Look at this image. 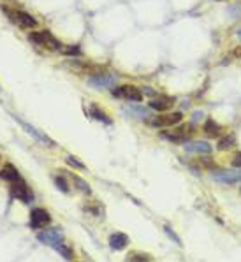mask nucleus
<instances>
[{
	"label": "nucleus",
	"mask_w": 241,
	"mask_h": 262,
	"mask_svg": "<svg viewBox=\"0 0 241 262\" xmlns=\"http://www.w3.org/2000/svg\"><path fill=\"white\" fill-rule=\"evenodd\" d=\"M23 127H25V130H26V132L34 134L35 138L39 139V141L43 143V144H48V146H55V143H53L51 139L48 138V136H44V134H41L39 130H35L34 127H32V125H26V123H23Z\"/></svg>",
	"instance_id": "a211bd4d"
},
{
	"label": "nucleus",
	"mask_w": 241,
	"mask_h": 262,
	"mask_svg": "<svg viewBox=\"0 0 241 262\" xmlns=\"http://www.w3.org/2000/svg\"><path fill=\"white\" fill-rule=\"evenodd\" d=\"M2 9H4V13L7 14L16 25L22 26V28H34V26H37V20H35L32 14L25 13V11H18V9H9V7H5V5Z\"/></svg>",
	"instance_id": "f03ea898"
},
{
	"label": "nucleus",
	"mask_w": 241,
	"mask_h": 262,
	"mask_svg": "<svg viewBox=\"0 0 241 262\" xmlns=\"http://www.w3.org/2000/svg\"><path fill=\"white\" fill-rule=\"evenodd\" d=\"M127 111H129L130 115L141 118V120H148V116H150V109L148 108H129Z\"/></svg>",
	"instance_id": "412c9836"
},
{
	"label": "nucleus",
	"mask_w": 241,
	"mask_h": 262,
	"mask_svg": "<svg viewBox=\"0 0 241 262\" xmlns=\"http://www.w3.org/2000/svg\"><path fill=\"white\" fill-rule=\"evenodd\" d=\"M202 116H204V113H202V111H195V113H194V121H195V120H201Z\"/></svg>",
	"instance_id": "bb28decb"
},
{
	"label": "nucleus",
	"mask_w": 241,
	"mask_h": 262,
	"mask_svg": "<svg viewBox=\"0 0 241 262\" xmlns=\"http://www.w3.org/2000/svg\"><path fill=\"white\" fill-rule=\"evenodd\" d=\"M236 136L234 134H227V136H224V138H220V141L217 143V148H218L220 151H227L231 150V148L236 146Z\"/></svg>",
	"instance_id": "2eb2a0df"
},
{
	"label": "nucleus",
	"mask_w": 241,
	"mask_h": 262,
	"mask_svg": "<svg viewBox=\"0 0 241 262\" xmlns=\"http://www.w3.org/2000/svg\"><path fill=\"white\" fill-rule=\"evenodd\" d=\"M125 261L127 262H151L153 259H151V255L146 254V252H138V250H134V252H129V255H127Z\"/></svg>",
	"instance_id": "dca6fc26"
},
{
	"label": "nucleus",
	"mask_w": 241,
	"mask_h": 262,
	"mask_svg": "<svg viewBox=\"0 0 241 262\" xmlns=\"http://www.w3.org/2000/svg\"><path fill=\"white\" fill-rule=\"evenodd\" d=\"M65 162L69 164V166H72V167H76V169H81V171H85V169H86L85 164L79 162L76 157H71V155H67V157H65Z\"/></svg>",
	"instance_id": "5701e85b"
},
{
	"label": "nucleus",
	"mask_w": 241,
	"mask_h": 262,
	"mask_svg": "<svg viewBox=\"0 0 241 262\" xmlns=\"http://www.w3.org/2000/svg\"><path fill=\"white\" fill-rule=\"evenodd\" d=\"M240 193H241V189H240Z\"/></svg>",
	"instance_id": "c756f323"
},
{
	"label": "nucleus",
	"mask_w": 241,
	"mask_h": 262,
	"mask_svg": "<svg viewBox=\"0 0 241 262\" xmlns=\"http://www.w3.org/2000/svg\"><path fill=\"white\" fill-rule=\"evenodd\" d=\"M218 2H222V0H218Z\"/></svg>",
	"instance_id": "7c9ffc66"
},
{
	"label": "nucleus",
	"mask_w": 241,
	"mask_h": 262,
	"mask_svg": "<svg viewBox=\"0 0 241 262\" xmlns=\"http://www.w3.org/2000/svg\"><path fill=\"white\" fill-rule=\"evenodd\" d=\"M202 130H204V134H206L208 138H218L220 134L224 132V127L218 121L213 120V118H208L204 121V125H202Z\"/></svg>",
	"instance_id": "ddd939ff"
},
{
	"label": "nucleus",
	"mask_w": 241,
	"mask_h": 262,
	"mask_svg": "<svg viewBox=\"0 0 241 262\" xmlns=\"http://www.w3.org/2000/svg\"><path fill=\"white\" fill-rule=\"evenodd\" d=\"M164 232H166V234H168V236L171 238V239L174 241V243H176V245H181V239H180V236H178L176 232L172 231V229L169 227V225H164Z\"/></svg>",
	"instance_id": "b1692460"
},
{
	"label": "nucleus",
	"mask_w": 241,
	"mask_h": 262,
	"mask_svg": "<svg viewBox=\"0 0 241 262\" xmlns=\"http://www.w3.org/2000/svg\"><path fill=\"white\" fill-rule=\"evenodd\" d=\"M0 180L14 183V181L22 180V178H20V172H18V169L14 167L13 164H5L4 167L0 169Z\"/></svg>",
	"instance_id": "4468645a"
},
{
	"label": "nucleus",
	"mask_w": 241,
	"mask_h": 262,
	"mask_svg": "<svg viewBox=\"0 0 241 262\" xmlns=\"http://www.w3.org/2000/svg\"><path fill=\"white\" fill-rule=\"evenodd\" d=\"M183 120V113L174 111V113H162V115L155 116L150 120V127L153 129H162V127H172V125L180 123Z\"/></svg>",
	"instance_id": "20e7f679"
},
{
	"label": "nucleus",
	"mask_w": 241,
	"mask_h": 262,
	"mask_svg": "<svg viewBox=\"0 0 241 262\" xmlns=\"http://www.w3.org/2000/svg\"><path fill=\"white\" fill-rule=\"evenodd\" d=\"M174 102H176V100L172 99V97L157 95V97H153V99L150 100V108L155 109V111H159V113H164V111H169V109L174 106Z\"/></svg>",
	"instance_id": "9d476101"
},
{
	"label": "nucleus",
	"mask_w": 241,
	"mask_h": 262,
	"mask_svg": "<svg viewBox=\"0 0 241 262\" xmlns=\"http://www.w3.org/2000/svg\"><path fill=\"white\" fill-rule=\"evenodd\" d=\"M55 185H56V189L60 190V192H64V193H69L71 187H69V183H67V181H65V178H62V176H56V178H55Z\"/></svg>",
	"instance_id": "4be33fe9"
},
{
	"label": "nucleus",
	"mask_w": 241,
	"mask_h": 262,
	"mask_svg": "<svg viewBox=\"0 0 241 262\" xmlns=\"http://www.w3.org/2000/svg\"><path fill=\"white\" fill-rule=\"evenodd\" d=\"M213 180L222 185H234L241 181V169H222V171L211 172Z\"/></svg>",
	"instance_id": "423d86ee"
},
{
	"label": "nucleus",
	"mask_w": 241,
	"mask_h": 262,
	"mask_svg": "<svg viewBox=\"0 0 241 262\" xmlns=\"http://www.w3.org/2000/svg\"><path fill=\"white\" fill-rule=\"evenodd\" d=\"M11 195H13L14 199H18V201L26 202V204L34 201L32 190L26 187V183L23 180H18V181H14V183H11Z\"/></svg>",
	"instance_id": "6e6552de"
},
{
	"label": "nucleus",
	"mask_w": 241,
	"mask_h": 262,
	"mask_svg": "<svg viewBox=\"0 0 241 262\" xmlns=\"http://www.w3.org/2000/svg\"><path fill=\"white\" fill-rule=\"evenodd\" d=\"M72 181H74V185L78 187V189L81 190L83 193H88V195H90V193H92L90 185H88V183H86V181L83 180V178H79L78 174H72Z\"/></svg>",
	"instance_id": "aec40b11"
},
{
	"label": "nucleus",
	"mask_w": 241,
	"mask_h": 262,
	"mask_svg": "<svg viewBox=\"0 0 241 262\" xmlns=\"http://www.w3.org/2000/svg\"><path fill=\"white\" fill-rule=\"evenodd\" d=\"M129 241H130L129 236H127V234H123V232H113L111 236H109V246H111L113 250L120 252V250L127 248Z\"/></svg>",
	"instance_id": "f8f14e48"
},
{
	"label": "nucleus",
	"mask_w": 241,
	"mask_h": 262,
	"mask_svg": "<svg viewBox=\"0 0 241 262\" xmlns=\"http://www.w3.org/2000/svg\"><path fill=\"white\" fill-rule=\"evenodd\" d=\"M236 34H238V37L241 39V26H240V28H238V32H236Z\"/></svg>",
	"instance_id": "c85d7f7f"
},
{
	"label": "nucleus",
	"mask_w": 241,
	"mask_h": 262,
	"mask_svg": "<svg viewBox=\"0 0 241 262\" xmlns=\"http://www.w3.org/2000/svg\"><path fill=\"white\" fill-rule=\"evenodd\" d=\"M117 76L115 74H97V76H90L88 77V83H90L94 88H113L117 85Z\"/></svg>",
	"instance_id": "1a4fd4ad"
},
{
	"label": "nucleus",
	"mask_w": 241,
	"mask_h": 262,
	"mask_svg": "<svg viewBox=\"0 0 241 262\" xmlns=\"http://www.w3.org/2000/svg\"><path fill=\"white\" fill-rule=\"evenodd\" d=\"M234 55H236L238 58H241V48H238V49H234Z\"/></svg>",
	"instance_id": "cd10ccee"
},
{
	"label": "nucleus",
	"mask_w": 241,
	"mask_h": 262,
	"mask_svg": "<svg viewBox=\"0 0 241 262\" xmlns=\"http://www.w3.org/2000/svg\"><path fill=\"white\" fill-rule=\"evenodd\" d=\"M113 97L121 100H129V102H141L143 92L136 88L134 85H121L118 88H113Z\"/></svg>",
	"instance_id": "7ed1b4c3"
},
{
	"label": "nucleus",
	"mask_w": 241,
	"mask_h": 262,
	"mask_svg": "<svg viewBox=\"0 0 241 262\" xmlns=\"http://www.w3.org/2000/svg\"><path fill=\"white\" fill-rule=\"evenodd\" d=\"M160 138L168 139L169 143H185L187 139H189L185 134H181V132H162L160 134Z\"/></svg>",
	"instance_id": "6ab92c4d"
},
{
	"label": "nucleus",
	"mask_w": 241,
	"mask_h": 262,
	"mask_svg": "<svg viewBox=\"0 0 241 262\" xmlns=\"http://www.w3.org/2000/svg\"><path fill=\"white\" fill-rule=\"evenodd\" d=\"M199 162L204 166L206 169H210V171H213V169H217V166H215V162L210 159V157H202V159H199Z\"/></svg>",
	"instance_id": "393cba45"
},
{
	"label": "nucleus",
	"mask_w": 241,
	"mask_h": 262,
	"mask_svg": "<svg viewBox=\"0 0 241 262\" xmlns=\"http://www.w3.org/2000/svg\"><path fill=\"white\" fill-rule=\"evenodd\" d=\"M28 39H30L34 44H37V46L48 48V49H60L62 48L60 41H56L49 32H32V34L28 35Z\"/></svg>",
	"instance_id": "39448f33"
},
{
	"label": "nucleus",
	"mask_w": 241,
	"mask_h": 262,
	"mask_svg": "<svg viewBox=\"0 0 241 262\" xmlns=\"http://www.w3.org/2000/svg\"><path fill=\"white\" fill-rule=\"evenodd\" d=\"M231 164H233V167L241 169V151L234 153V157H233V160H231Z\"/></svg>",
	"instance_id": "a878e982"
},
{
	"label": "nucleus",
	"mask_w": 241,
	"mask_h": 262,
	"mask_svg": "<svg viewBox=\"0 0 241 262\" xmlns=\"http://www.w3.org/2000/svg\"><path fill=\"white\" fill-rule=\"evenodd\" d=\"M90 115L94 116L95 120H99L100 123H104V125H111V123H113L111 118H109V116L106 115V113H104L102 109L97 108V106H92V108H90Z\"/></svg>",
	"instance_id": "f3484780"
},
{
	"label": "nucleus",
	"mask_w": 241,
	"mask_h": 262,
	"mask_svg": "<svg viewBox=\"0 0 241 262\" xmlns=\"http://www.w3.org/2000/svg\"><path fill=\"white\" fill-rule=\"evenodd\" d=\"M211 144L206 141H190V143H185V151H189V153H199V155H208L211 153Z\"/></svg>",
	"instance_id": "9b49d317"
},
{
	"label": "nucleus",
	"mask_w": 241,
	"mask_h": 262,
	"mask_svg": "<svg viewBox=\"0 0 241 262\" xmlns=\"http://www.w3.org/2000/svg\"><path fill=\"white\" fill-rule=\"evenodd\" d=\"M37 239H39L41 243H44V245L55 248L64 259H67V261H72L74 252H72V248H71V246H67L62 231H58V229H44V231H41L39 234H37Z\"/></svg>",
	"instance_id": "f257e3e1"
},
{
	"label": "nucleus",
	"mask_w": 241,
	"mask_h": 262,
	"mask_svg": "<svg viewBox=\"0 0 241 262\" xmlns=\"http://www.w3.org/2000/svg\"><path fill=\"white\" fill-rule=\"evenodd\" d=\"M51 224V215L44 208H34L30 211V227L32 229H46Z\"/></svg>",
	"instance_id": "0eeeda50"
}]
</instances>
